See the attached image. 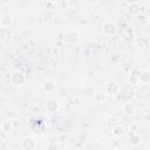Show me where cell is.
<instances>
[{"label":"cell","mask_w":150,"mask_h":150,"mask_svg":"<svg viewBox=\"0 0 150 150\" xmlns=\"http://www.w3.org/2000/svg\"><path fill=\"white\" fill-rule=\"evenodd\" d=\"M9 81H11V83L13 86L21 87L26 82V75L22 71H20V70H15L14 73H12L11 77H9Z\"/></svg>","instance_id":"6da1fadb"},{"label":"cell","mask_w":150,"mask_h":150,"mask_svg":"<svg viewBox=\"0 0 150 150\" xmlns=\"http://www.w3.org/2000/svg\"><path fill=\"white\" fill-rule=\"evenodd\" d=\"M120 89H121L120 84L116 81H114V80H109L104 84V91L108 94V96H115V95H117L118 91H120Z\"/></svg>","instance_id":"7a4b0ae2"},{"label":"cell","mask_w":150,"mask_h":150,"mask_svg":"<svg viewBox=\"0 0 150 150\" xmlns=\"http://www.w3.org/2000/svg\"><path fill=\"white\" fill-rule=\"evenodd\" d=\"M134 89H132V86L131 84H127V86H123V87H121V89H120V91H118V94H121V98H120V101H122V103H124V102H128L131 97H132V95H134Z\"/></svg>","instance_id":"3957f363"},{"label":"cell","mask_w":150,"mask_h":150,"mask_svg":"<svg viewBox=\"0 0 150 150\" xmlns=\"http://www.w3.org/2000/svg\"><path fill=\"white\" fill-rule=\"evenodd\" d=\"M21 148L23 150H34L38 148V143L33 136H26L21 141Z\"/></svg>","instance_id":"277c9868"},{"label":"cell","mask_w":150,"mask_h":150,"mask_svg":"<svg viewBox=\"0 0 150 150\" xmlns=\"http://www.w3.org/2000/svg\"><path fill=\"white\" fill-rule=\"evenodd\" d=\"M102 30H103V33H104L105 35L112 36V35H115V34L117 33V27H116V25H115L114 22H111V21H105V22L103 23V26H102Z\"/></svg>","instance_id":"5b68a950"},{"label":"cell","mask_w":150,"mask_h":150,"mask_svg":"<svg viewBox=\"0 0 150 150\" xmlns=\"http://www.w3.org/2000/svg\"><path fill=\"white\" fill-rule=\"evenodd\" d=\"M45 105H46V110L48 112H50V114H54V112H56L60 109V103L55 98H48L46 101Z\"/></svg>","instance_id":"8992f818"},{"label":"cell","mask_w":150,"mask_h":150,"mask_svg":"<svg viewBox=\"0 0 150 150\" xmlns=\"http://www.w3.org/2000/svg\"><path fill=\"white\" fill-rule=\"evenodd\" d=\"M64 39H66V42H68L69 45H76V43H79V41H80V36H79L77 32H75V30H69V32H67Z\"/></svg>","instance_id":"52a82bcc"},{"label":"cell","mask_w":150,"mask_h":150,"mask_svg":"<svg viewBox=\"0 0 150 150\" xmlns=\"http://www.w3.org/2000/svg\"><path fill=\"white\" fill-rule=\"evenodd\" d=\"M122 112L125 115V116H128V117H131L135 112H136V108H135V105L131 103V102H124L123 104H122Z\"/></svg>","instance_id":"ba28073f"},{"label":"cell","mask_w":150,"mask_h":150,"mask_svg":"<svg viewBox=\"0 0 150 150\" xmlns=\"http://www.w3.org/2000/svg\"><path fill=\"white\" fill-rule=\"evenodd\" d=\"M42 87H43V90L46 93H54L57 88L56 82L53 81V80H45L43 83H42Z\"/></svg>","instance_id":"9c48e42d"},{"label":"cell","mask_w":150,"mask_h":150,"mask_svg":"<svg viewBox=\"0 0 150 150\" xmlns=\"http://www.w3.org/2000/svg\"><path fill=\"white\" fill-rule=\"evenodd\" d=\"M128 13L131 14V15H139L142 13V9H141L139 4H137L136 1L135 2H130L128 5Z\"/></svg>","instance_id":"30bf717a"},{"label":"cell","mask_w":150,"mask_h":150,"mask_svg":"<svg viewBox=\"0 0 150 150\" xmlns=\"http://www.w3.org/2000/svg\"><path fill=\"white\" fill-rule=\"evenodd\" d=\"M12 23H13V16H12L11 14H5V13H2L1 19H0V26H1L2 28H6V27H9Z\"/></svg>","instance_id":"8fae6325"},{"label":"cell","mask_w":150,"mask_h":150,"mask_svg":"<svg viewBox=\"0 0 150 150\" xmlns=\"http://www.w3.org/2000/svg\"><path fill=\"white\" fill-rule=\"evenodd\" d=\"M107 97H108V94L103 90H98L94 94V101L96 103H103L107 101Z\"/></svg>","instance_id":"7c38bea8"},{"label":"cell","mask_w":150,"mask_h":150,"mask_svg":"<svg viewBox=\"0 0 150 150\" xmlns=\"http://www.w3.org/2000/svg\"><path fill=\"white\" fill-rule=\"evenodd\" d=\"M123 134H124V127H123V125H121L120 123H117V124H115V125L112 127V135H114V136L121 137Z\"/></svg>","instance_id":"4fadbf2b"},{"label":"cell","mask_w":150,"mask_h":150,"mask_svg":"<svg viewBox=\"0 0 150 150\" xmlns=\"http://www.w3.org/2000/svg\"><path fill=\"white\" fill-rule=\"evenodd\" d=\"M138 76H139V83L146 84V83L150 82V73H149V71L143 70V71H141V73L138 74Z\"/></svg>","instance_id":"5bb4252c"},{"label":"cell","mask_w":150,"mask_h":150,"mask_svg":"<svg viewBox=\"0 0 150 150\" xmlns=\"http://www.w3.org/2000/svg\"><path fill=\"white\" fill-rule=\"evenodd\" d=\"M118 123V118L115 116V115H108L107 117H105V125H108V127H114L115 124H117Z\"/></svg>","instance_id":"9a60e30c"},{"label":"cell","mask_w":150,"mask_h":150,"mask_svg":"<svg viewBox=\"0 0 150 150\" xmlns=\"http://www.w3.org/2000/svg\"><path fill=\"white\" fill-rule=\"evenodd\" d=\"M1 130H2V132H5V134L12 132V130H13V124H12V122H9V121H4V122L1 123Z\"/></svg>","instance_id":"2e32d148"},{"label":"cell","mask_w":150,"mask_h":150,"mask_svg":"<svg viewBox=\"0 0 150 150\" xmlns=\"http://www.w3.org/2000/svg\"><path fill=\"white\" fill-rule=\"evenodd\" d=\"M128 83L131 84V86L139 84V76H138V74H130L128 76Z\"/></svg>","instance_id":"e0dca14e"},{"label":"cell","mask_w":150,"mask_h":150,"mask_svg":"<svg viewBox=\"0 0 150 150\" xmlns=\"http://www.w3.org/2000/svg\"><path fill=\"white\" fill-rule=\"evenodd\" d=\"M130 142L134 146L138 145L141 143V135L138 134H130Z\"/></svg>","instance_id":"ac0fdd59"},{"label":"cell","mask_w":150,"mask_h":150,"mask_svg":"<svg viewBox=\"0 0 150 150\" xmlns=\"http://www.w3.org/2000/svg\"><path fill=\"white\" fill-rule=\"evenodd\" d=\"M54 16H55L54 12L47 11V12H46V14H45V20H46V21H50V20H53V19H54Z\"/></svg>","instance_id":"d6986e66"},{"label":"cell","mask_w":150,"mask_h":150,"mask_svg":"<svg viewBox=\"0 0 150 150\" xmlns=\"http://www.w3.org/2000/svg\"><path fill=\"white\" fill-rule=\"evenodd\" d=\"M47 149H57V146L53 145V144H49V145H47Z\"/></svg>","instance_id":"ffe728a7"},{"label":"cell","mask_w":150,"mask_h":150,"mask_svg":"<svg viewBox=\"0 0 150 150\" xmlns=\"http://www.w3.org/2000/svg\"><path fill=\"white\" fill-rule=\"evenodd\" d=\"M48 2H52V4H55V2H57L59 0H47Z\"/></svg>","instance_id":"44dd1931"}]
</instances>
